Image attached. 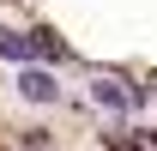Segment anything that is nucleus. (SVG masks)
<instances>
[{"instance_id": "f257e3e1", "label": "nucleus", "mask_w": 157, "mask_h": 151, "mask_svg": "<svg viewBox=\"0 0 157 151\" xmlns=\"http://www.w3.org/2000/svg\"><path fill=\"white\" fill-rule=\"evenodd\" d=\"M0 55L18 60V67H36V60H67L55 37H18V30H0Z\"/></svg>"}, {"instance_id": "f03ea898", "label": "nucleus", "mask_w": 157, "mask_h": 151, "mask_svg": "<svg viewBox=\"0 0 157 151\" xmlns=\"http://www.w3.org/2000/svg\"><path fill=\"white\" fill-rule=\"evenodd\" d=\"M91 97H97V109H109V115H133V109H145V97H133L121 79H91Z\"/></svg>"}, {"instance_id": "7ed1b4c3", "label": "nucleus", "mask_w": 157, "mask_h": 151, "mask_svg": "<svg viewBox=\"0 0 157 151\" xmlns=\"http://www.w3.org/2000/svg\"><path fill=\"white\" fill-rule=\"evenodd\" d=\"M18 97H24V103H55V97H60V85H55V73L24 67V73H18Z\"/></svg>"}, {"instance_id": "20e7f679", "label": "nucleus", "mask_w": 157, "mask_h": 151, "mask_svg": "<svg viewBox=\"0 0 157 151\" xmlns=\"http://www.w3.org/2000/svg\"><path fill=\"white\" fill-rule=\"evenodd\" d=\"M0 151H6V145H0Z\"/></svg>"}]
</instances>
